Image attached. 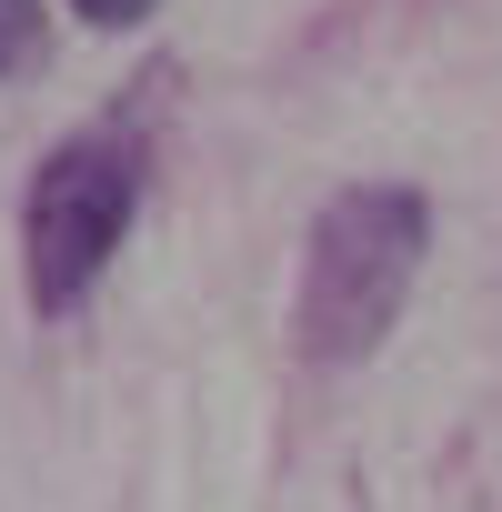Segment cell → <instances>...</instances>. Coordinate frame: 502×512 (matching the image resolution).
Segmentation results:
<instances>
[{"mask_svg":"<svg viewBox=\"0 0 502 512\" xmlns=\"http://www.w3.org/2000/svg\"><path fill=\"white\" fill-rule=\"evenodd\" d=\"M432 251V201L412 181H352L322 201L312 251H302V292H292V352L312 372H352L392 342L412 282Z\"/></svg>","mask_w":502,"mask_h":512,"instance_id":"1","label":"cell"},{"mask_svg":"<svg viewBox=\"0 0 502 512\" xmlns=\"http://www.w3.org/2000/svg\"><path fill=\"white\" fill-rule=\"evenodd\" d=\"M131 221H141V151L121 131H71L61 151H41V171L21 191V292L41 322H61L101 292Z\"/></svg>","mask_w":502,"mask_h":512,"instance_id":"2","label":"cell"},{"mask_svg":"<svg viewBox=\"0 0 502 512\" xmlns=\"http://www.w3.org/2000/svg\"><path fill=\"white\" fill-rule=\"evenodd\" d=\"M51 61V11L41 0H0V81H21Z\"/></svg>","mask_w":502,"mask_h":512,"instance_id":"3","label":"cell"},{"mask_svg":"<svg viewBox=\"0 0 502 512\" xmlns=\"http://www.w3.org/2000/svg\"><path fill=\"white\" fill-rule=\"evenodd\" d=\"M71 11H81L91 31H141V21L161 11V0H71Z\"/></svg>","mask_w":502,"mask_h":512,"instance_id":"4","label":"cell"}]
</instances>
